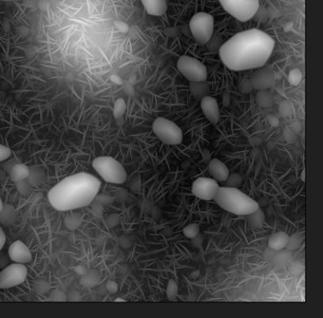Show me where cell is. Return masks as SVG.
Wrapping results in <instances>:
<instances>
[{
	"mask_svg": "<svg viewBox=\"0 0 323 318\" xmlns=\"http://www.w3.org/2000/svg\"><path fill=\"white\" fill-rule=\"evenodd\" d=\"M275 47L266 32L252 29L237 33L220 49V57L226 68L234 71L261 69L269 60Z\"/></svg>",
	"mask_w": 323,
	"mask_h": 318,
	"instance_id": "6da1fadb",
	"label": "cell"
},
{
	"mask_svg": "<svg viewBox=\"0 0 323 318\" xmlns=\"http://www.w3.org/2000/svg\"><path fill=\"white\" fill-rule=\"evenodd\" d=\"M101 181L91 174L78 173L65 178L49 192L52 206L58 211H70L89 205L96 198Z\"/></svg>",
	"mask_w": 323,
	"mask_h": 318,
	"instance_id": "7a4b0ae2",
	"label": "cell"
},
{
	"mask_svg": "<svg viewBox=\"0 0 323 318\" xmlns=\"http://www.w3.org/2000/svg\"><path fill=\"white\" fill-rule=\"evenodd\" d=\"M215 202L220 207L237 216H247L259 208V203L235 187H219Z\"/></svg>",
	"mask_w": 323,
	"mask_h": 318,
	"instance_id": "3957f363",
	"label": "cell"
},
{
	"mask_svg": "<svg viewBox=\"0 0 323 318\" xmlns=\"http://www.w3.org/2000/svg\"><path fill=\"white\" fill-rule=\"evenodd\" d=\"M92 166L101 178L109 183L122 184L127 180L126 169L117 160L112 157H98L93 160Z\"/></svg>",
	"mask_w": 323,
	"mask_h": 318,
	"instance_id": "277c9868",
	"label": "cell"
},
{
	"mask_svg": "<svg viewBox=\"0 0 323 318\" xmlns=\"http://www.w3.org/2000/svg\"><path fill=\"white\" fill-rule=\"evenodd\" d=\"M222 7L230 15L241 22L253 18L259 11V0H219Z\"/></svg>",
	"mask_w": 323,
	"mask_h": 318,
	"instance_id": "5b68a950",
	"label": "cell"
},
{
	"mask_svg": "<svg viewBox=\"0 0 323 318\" xmlns=\"http://www.w3.org/2000/svg\"><path fill=\"white\" fill-rule=\"evenodd\" d=\"M152 129L158 139L166 145H178L183 142L182 129L167 118H157L153 122Z\"/></svg>",
	"mask_w": 323,
	"mask_h": 318,
	"instance_id": "8992f818",
	"label": "cell"
},
{
	"mask_svg": "<svg viewBox=\"0 0 323 318\" xmlns=\"http://www.w3.org/2000/svg\"><path fill=\"white\" fill-rule=\"evenodd\" d=\"M189 28L196 42L204 45L207 44L214 32V18L207 13H198L192 16Z\"/></svg>",
	"mask_w": 323,
	"mask_h": 318,
	"instance_id": "52a82bcc",
	"label": "cell"
},
{
	"mask_svg": "<svg viewBox=\"0 0 323 318\" xmlns=\"http://www.w3.org/2000/svg\"><path fill=\"white\" fill-rule=\"evenodd\" d=\"M177 68L190 82L206 81L207 79L206 67L192 56H181L177 62Z\"/></svg>",
	"mask_w": 323,
	"mask_h": 318,
	"instance_id": "ba28073f",
	"label": "cell"
},
{
	"mask_svg": "<svg viewBox=\"0 0 323 318\" xmlns=\"http://www.w3.org/2000/svg\"><path fill=\"white\" fill-rule=\"evenodd\" d=\"M28 276V269L22 263H14L0 272V289H9L22 284Z\"/></svg>",
	"mask_w": 323,
	"mask_h": 318,
	"instance_id": "9c48e42d",
	"label": "cell"
},
{
	"mask_svg": "<svg viewBox=\"0 0 323 318\" xmlns=\"http://www.w3.org/2000/svg\"><path fill=\"white\" fill-rule=\"evenodd\" d=\"M217 180L211 178H198L192 185V193L200 200L211 201L214 200L219 189Z\"/></svg>",
	"mask_w": 323,
	"mask_h": 318,
	"instance_id": "30bf717a",
	"label": "cell"
},
{
	"mask_svg": "<svg viewBox=\"0 0 323 318\" xmlns=\"http://www.w3.org/2000/svg\"><path fill=\"white\" fill-rule=\"evenodd\" d=\"M9 257L10 259L16 263L30 262L32 256L28 248V246L21 240H15L9 247Z\"/></svg>",
	"mask_w": 323,
	"mask_h": 318,
	"instance_id": "8fae6325",
	"label": "cell"
},
{
	"mask_svg": "<svg viewBox=\"0 0 323 318\" xmlns=\"http://www.w3.org/2000/svg\"><path fill=\"white\" fill-rule=\"evenodd\" d=\"M201 109L206 119L213 125H217L220 120V108L217 100L211 96L204 97L201 100Z\"/></svg>",
	"mask_w": 323,
	"mask_h": 318,
	"instance_id": "7c38bea8",
	"label": "cell"
},
{
	"mask_svg": "<svg viewBox=\"0 0 323 318\" xmlns=\"http://www.w3.org/2000/svg\"><path fill=\"white\" fill-rule=\"evenodd\" d=\"M274 81L275 77L272 70L269 69H262L254 73L253 77L251 79V85L256 89L264 90L271 87L274 84Z\"/></svg>",
	"mask_w": 323,
	"mask_h": 318,
	"instance_id": "4fadbf2b",
	"label": "cell"
},
{
	"mask_svg": "<svg viewBox=\"0 0 323 318\" xmlns=\"http://www.w3.org/2000/svg\"><path fill=\"white\" fill-rule=\"evenodd\" d=\"M208 170L213 179L219 182L226 181L227 178L230 175L228 167L218 159H213L211 161L208 166Z\"/></svg>",
	"mask_w": 323,
	"mask_h": 318,
	"instance_id": "5bb4252c",
	"label": "cell"
},
{
	"mask_svg": "<svg viewBox=\"0 0 323 318\" xmlns=\"http://www.w3.org/2000/svg\"><path fill=\"white\" fill-rule=\"evenodd\" d=\"M147 13L152 16H162L168 10L167 0H141Z\"/></svg>",
	"mask_w": 323,
	"mask_h": 318,
	"instance_id": "9a60e30c",
	"label": "cell"
},
{
	"mask_svg": "<svg viewBox=\"0 0 323 318\" xmlns=\"http://www.w3.org/2000/svg\"><path fill=\"white\" fill-rule=\"evenodd\" d=\"M30 170L28 166L24 164L14 165L10 171V178L14 182H20L27 180L29 177Z\"/></svg>",
	"mask_w": 323,
	"mask_h": 318,
	"instance_id": "2e32d148",
	"label": "cell"
},
{
	"mask_svg": "<svg viewBox=\"0 0 323 318\" xmlns=\"http://www.w3.org/2000/svg\"><path fill=\"white\" fill-rule=\"evenodd\" d=\"M289 235L285 232H278L270 236L268 240V246L275 251L285 249Z\"/></svg>",
	"mask_w": 323,
	"mask_h": 318,
	"instance_id": "e0dca14e",
	"label": "cell"
},
{
	"mask_svg": "<svg viewBox=\"0 0 323 318\" xmlns=\"http://www.w3.org/2000/svg\"><path fill=\"white\" fill-rule=\"evenodd\" d=\"M189 87L192 95L198 100H202L204 97L207 96L210 92V87L206 83V81L190 82Z\"/></svg>",
	"mask_w": 323,
	"mask_h": 318,
	"instance_id": "ac0fdd59",
	"label": "cell"
},
{
	"mask_svg": "<svg viewBox=\"0 0 323 318\" xmlns=\"http://www.w3.org/2000/svg\"><path fill=\"white\" fill-rule=\"evenodd\" d=\"M248 218V222L249 224L254 227V228H262L264 223V220H265V215L264 213V211L259 207L256 211H254L253 213L247 215Z\"/></svg>",
	"mask_w": 323,
	"mask_h": 318,
	"instance_id": "d6986e66",
	"label": "cell"
},
{
	"mask_svg": "<svg viewBox=\"0 0 323 318\" xmlns=\"http://www.w3.org/2000/svg\"><path fill=\"white\" fill-rule=\"evenodd\" d=\"M291 258H292V255H291L290 251L280 250V251L276 252L272 260L277 267H284L289 263Z\"/></svg>",
	"mask_w": 323,
	"mask_h": 318,
	"instance_id": "ffe728a7",
	"label": "cell"
},
{
	"mask_svg": "<svg viewBox=\"0 0 323 318\" xmlns=\"http://www.w3.org/2000/svg\"><path fill=\"white\" fill-rule=\"evenodd\" d=\"M302 239H303L302 235L300 234H294V235H290L288 237V241H287L285 249L288 250L290 252L295 251L301 245Z\"/></svg>",
	"mask_w": 323,
	"mask_h": 318,
	"instance_id": "44dd1931",
	"label": "cell"
},
{
	"mask_svg": "<svg viewBox=\"0 0 323 318\" xmlns=\"http://www.w3.org/2000/svg\"><path fill=\"white\" fill-rule=\"evenodd\" d=\"M127 111V105H126V102L120 98L118 99L115 104H114V108H113V116L115 119H119L121 118L125 112Z\"/></svg>",
	"mask_w": 323,
	"mask_h": 318,
	"instance_id": "7402d4cb",
	"label": "cell"
},
{
	"mask_svg": "<svg viewBox=\"0 0 323 318\" xmlns=\"http://www.w3.org/2000/svg\"><path fill=\"white\" fill-rule=\"evenodd\" d=\"M183 235L185 237L192 239L200 233V226L197 223H191L186 225L183 230Z\"/></svg>",
	"mask_w": 323,
	"mask_h": 318,
	"instance_id": "603a6c76",
	"label": "cell"
},
{
	"mask_svg": "<svg viewBox=\"0 0 323 318\" xmlns=\"http://www.w3.org/2000/svg\"><path fill=\"white\" fill-rule=\"evenodd\" d=\"M177 295H178V285L173 279H170L167 287V296L169 300H175L177 298Z\"/></svg>",
	"mask_w": 323,
	"mask_h": 318,
	"instance_id": "cb8c5ba5",
	"label": "cell"
},
{
	"mask_svg": "<svg viewBox=\"0 0 323 318\" xmlns=\"http://www.w3.org/2000/svg\"><path fill=\"white\" fill-rule=\"evenodd\" d=\"M98 282V276L93 273H88L84 275V277L81 280V283L84 286H94Z\"/></svg>",
	"mask_w": 323,
	"mask_h": 318,
	"instance_id": "d4e9b609",
	"label": "cell"
},
{
	"mask_svg": "<svg viewBox=\"0 0 323 318\" xmlns=\"http://www.w3.org/2000/svg\"><path fill=\"white\" fill-rule=\"evenodd\" d=\"M226 181H227L226 183H227L228 187L238 188L242 182V178L239 176V174H232V175H229Z\"/></svg>",
	"mask_w": 323,
	"mask_h": 318,
	"instance_id": "484cf974",
	"label": "cell"
},
{
	"mask_svg": "<svg viewBox=\"0 0 323 318\" xmlns=\"http://www.w3.org/2000/svg\"><path fill=\"white\" fill-rule=\"evenodd\" d=\"M257 102L258 104H260L263 108H268L272 105V98L269 94H265V93H260L257 96Z\"/></svg>",
	"mask_w": 323,
	"mask_h": 318,
	"instance_id": "4316f807",
	"label": "cell"
},
{
	"mask_svg": "<svg viewBox=\"0 0 323 318\" xmlns=\"http://www.w3.org/2000/svg\"><path fill=\"white\" fill-rule=\"evenodd\" d=\"M11 155H12L11 149L8 146L0 144V163L8 160L11 157Z\"/></svg>",
	"mask_w": 323,
	"mask_h": 318,
	"instance_id": "83f0119b",
	"label": "cell"
},
{
	"mask_svg": "<svg viewBox=\"0 0 323 318\" xmlns=\"http://www.w3.org/2000/svg\"><path fill=\"white\" fill-rule=\"evenodd\" d=\"M303 265L302 264H300V263H294V264H292L291 265V267H290V272L293 274V275H299V274H301L302 273V271H303Z\"/></svg>",
	"mask_w": 323,
	"mask_h": 318,
	"instance_id": "f1b7e54d",
	"label": "cell"
},
{
	"mask_svg": "<svg viewBox=\"0 0 323 318\" xmlns=\"http://www.w3.org/2000/svg\"><path fill=\"white\" fill-rule=\"evenodd\" d=\"M281 113L283 115V116H289L290 113H291V108H290V105H288L287 103L283 104L282 106H281Z\"/></svg>",
	"mask_w": 323,
	"mask_h": 318,
	"instance_id": "f546056e",
	"label": "cell"
},
{
	"mask_svg": "<svg viewBox=\"0 0 323 318\" xmlns=\"http://www.w3.org/2000/svg\"><path fill=\"white\" fill-rule=\"evenodd\" d=\"M276 252H277V251L271 249V248L265 250V252H264V260H272L273 258H274V256H275V254H276Z\"/></svg>",
	"mask_w": 323,
	"mask_h": 318,
	"instance_id": "4dcf8cb0",
	"label": "cell"
},
{
	"mask_svg": "<svg viewBox=\"0 0 323 318\" xmlns=\"http://www.w3.org/2000/svg\"><path fill=\"white\" fill-rule=\"evenodd\" d=\"M107 289L109 291L111 292H116L117 290H118V285L116 282L114 281H110L108 284H107Z\"/></svg>",
	"mask_w": 323,
	"mask_h": 318,
	"instance_id": "1f68e13d",
	"label": "cell"
},
{
	"mask_svg": "<svg viewBox=\"0 0 323 318\" xmlns=\"http://www.w3.org/2000/svg\"><path fill=\"white\" fill-rule=\"evenodd\" d=\"M5 243H6V235L3 229L0 227V251L4 247Z\"/></svg>",
	"mask_w": 323,
	"mask_h": 318,
	"instance_id": "d6a6232c",
	"label": "cell"
},
{
	"mask_svg": "<svg viewBox=\"0 0 323 318\" xmlns=\"http://www.w3.org/2000/svg\"><path fill=\"white\" fill-rule=\"evenodd\" d=\"M192 241H193V244L195 246H200L202 244V242H203V237L201 235H198L194 238H192Z\"/></svg>",
	"mask_w": 323,
	"mask_h": 318,
	"instance_id": "836d02e7",
	"label": "cell"
},
{
	"mask_svg": "<svg viewBox=\"0 0 323 318\" xmlns=\"http://www.w3.org/2000/svg\"><path fill=\"white\" fill-rule=\"evenodd\" d=\"M3 209H4V204H3V202H2V200H1V198H0V214H1V212L3 211Z\"/></svg>",
	"mask_w": 323,
	"mask_h": 318,
	"instance_id": "e575fe53",
	"label": "cell"
},
{
	"mask_svg": "<svg viewBox=\"0 0 323 318\" xmlns=\"http://www.w3.org/2000/svg\"><path fill=\"white\" fill-rule=\"evenodd\" d=\"M115 301H116V302H125L126 300H125V299H123V298H116V299H115Z\"/></svg>",
	"mask_w": 323,
	"mask_h": 318,
	"instance_id": "d590c367",
	"label": "cell"
}]
</instances>
